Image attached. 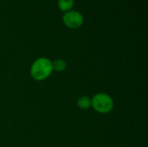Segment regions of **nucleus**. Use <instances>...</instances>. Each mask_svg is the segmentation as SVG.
Returning <instances> with one entry per match:
<instances>
[{"mask_svg": "<svg viewBox=\"0 0 148 147\" xmlns=\"http://www.w3.org/2000/svg\"><path fill=\"white\" fill-rule=\"evenodd\" d=\"M91 106L99 113H108L114 108V101L108 94L100 93L91 99Z\"/></svg>", "mask_w": 148, "mask_h": 147, "instance_id": "f03ea898", "label": "nucleus"}, {"mask_svg": "<svg viewBox=\"0 0 148 147\" xmlns=\"http://www.w3.org/2000/svg\"><path fill=\"white\" fill-rule=\"evenodd\" d=\"M74 0H58L57 5L58 8L64 12H67L69 10H71L74 6Z\"/></svg>", "mask_w": 148, "mask_h": 147, "instance_id": "20e7f679", "label": "nucleus"}, {"mask_svg": "<svg viewBox=\"0 0 148 147\" xmlns=\"http://www.w3.org/2000/svg\"><path fill=\"white\" fill-rule=\"evenodd\" d=\"M62 22L70 29H78L83 23V16L79 11L71 10L63 14Z\"/></svg>", "mask_w": 148, "mask_h": 147, "instance_id": "7ed1b4c3", "label": "nucleus"}, {"mask_svg": "<svg viewBox=\"0 0 148 147\" xmlns=\"http://www.w3.org/2000/svg\"><path fill=\"white\" fill-rule=\"evenodd\" d=\"M52 72V62L45 57L36 59L30 68V75L36 81L45 80L51 75Z\"/></svg>", "mask_w": 148, "mask_h": 147, "instance_id": "f257e3e1", "label": "nucleus"}, {"mask_svg": "<svg viewBox=\"0 0 148 147\" xmlns=\"http://www.w3.org/2000/svg\"><path fill=\"white\" fill-rule=\"evenodd\" d=\"M77 105L82 109H88L91 107V99L88 96H82L78 99Z\"/></svg>", "mask_w": 148, "mask_h": 147, "instance_id": "423d86ee", "label": "nucleus"}, {"mask_svg": "<svg viewBox=\"0 0 148 147\" xmlns=\"http://www.w3.org/2000/svg\"><path fill=\"white\" fill-rule=\"evenodd\" d=\"M66 67H67L66 62L62 59H56L54 62H52L53 70L56 72H62L63 70H65Z\"/></svg>", "mask_w": 148, "mask_h": 147, "instance_id": "39448f33", "label": "nucleus"}]
</instances>
